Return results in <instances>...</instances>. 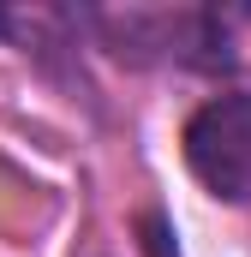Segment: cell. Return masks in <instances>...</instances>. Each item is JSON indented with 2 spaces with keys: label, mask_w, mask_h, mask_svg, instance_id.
<instances>
[{
  "label": "cell",
  "mask_w": 251,
  "mask_h": 257,
  "mask_svg": "<svg viewBox=\"0 0 251 257\" xmlns=\"http://www.w3.org/2000/svg\"><path fill=\"white\" fill-rule=\"evenodd\" d=\"M144 251L168 257V221H162V215H144Z\"/></svg>",
  "instance_id": "obj_2"
},
{
  "label": "cell",
  "mask_w": 251,
  "mask_h": 257,
  "mask_svg": "<svg viewBox=\"0 0 251 257\" xmlns=\"http://www.w3.org/2000/svg\"><path fill=\"white\" fill-rule=\"evenodd\" d=\"M0 24H6V18H0Z\"/></svg>",
  "instance_id": "obj_3"
},
{
  "label": "cell",
  "mask_w": 251,
  "mask_h": 257,
  "mask_svg": "<svg viewBox=\"0 0 251 257\" xmlns=\"http://www.w3.org/2000/svg\"><path fill=\"white\" fill-rule=\"evenodd\" d=\"M186 168L221 203H251V96H215L186 120Z\"/></svg>",
  "instance_id": "obj_1"
}]
</instances>
